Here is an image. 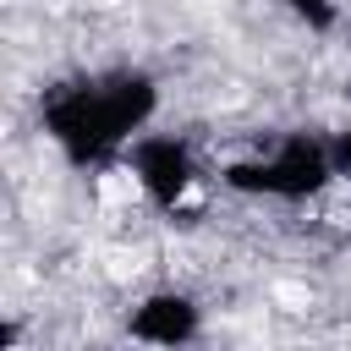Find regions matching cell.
Returning a JSON list of instances; mask_svg holds the SVG:
<instances>
[{
	"label": "cell",
	"mask_w": 351,
	"mask_h": 351,
	"mask_svg": "<svg viewBox=\"0 0 351 351\" xmlns=\"http://www.w3.org/2000/svg\"><path fill=\"white\" fill-rule=\"evenodd\" d=\"M346 93H351V88H346ZM329 143H335V165H340V176H351V126H346V132H335Z\"/></svg>",
	"instance_id": "6"
},
{
	"label": "cell",
	"mask_w": 351,
	"mask_h": 351,
	"mask_svg": "<svg viewBox=\"0 0 351 351\" xmlns=\"http://www.w3.org/2000/svg\"><path fill=\"white\" fill-rule=\"evenodd\" d=\"M126 170H132V181L143 186V197H148L159 214L181 219V208H186V197H192V186H197V159H192V143H186V137H170V132H143V137H132Z\"/></svg>",
	"instance_id": "3"
},
{
	"label": "cell",
	"mask_w": 351,
	"mask_h": 351,
	"mask_svg": "<svg viewBox=\"0 0 351 351\" xmlns=\"http://www.w3.org/2000/svg\"><path fill=\"white\" fill-rule=\"evenodd\" d=\"M159 110V82L143 66H115V71H88L44 88L38 99V126L60 148L71 170H104L126 159L132 137L148 132Z\"/></svg>",
	"instance_id": "1"
},
{
	"label": "cell",
	"mask_w": 351,
	"mask_h": 351,
	"mask_svg": "<svg viewBox=\"0 0 351 351\" xmlns=\"http://www.w3.org/2000/svg\"><path fill=\"white\" fill-rule=\"evenodd\" d=\"M280 5H285V16H296V22H302L307 33H318V38L340 27V5H335V0H280Z\"/></svg>",
	"instance_id": "5"
},
{
	"label": "cell",
	"mask_w": 351,
	"mask_h": 351,
	"mask_svg": "<svg viewBox=\"0 0 351 351\" xmlns=\"http://www.w3.org/2000/svg\"><path fill=\"white\" fill-rule=\"evenodd\" d=\"M340 176L335 165V143L324 137H280L269 154H252V159H230L219 170V186L236 192V197H269V203H313L318 192H329Z\"/></svg>",
	"instance_id": "2"
},
{
	"label": "cell",
	"mask_w": 351,
	"mask_h": 351,
	"mask_svg": "<svg viewBox=\"0 0 351 351\" xmlns=\"http://www.w3.org/2000/svg\"><path fill=\"white\" fill-rule=\"evenodd\" d=\"M126 335L143 346H192L203 335V307L186 291H148L126 313Z\"/></svg>",
	"instance_id": "4"
}]
</instances>
